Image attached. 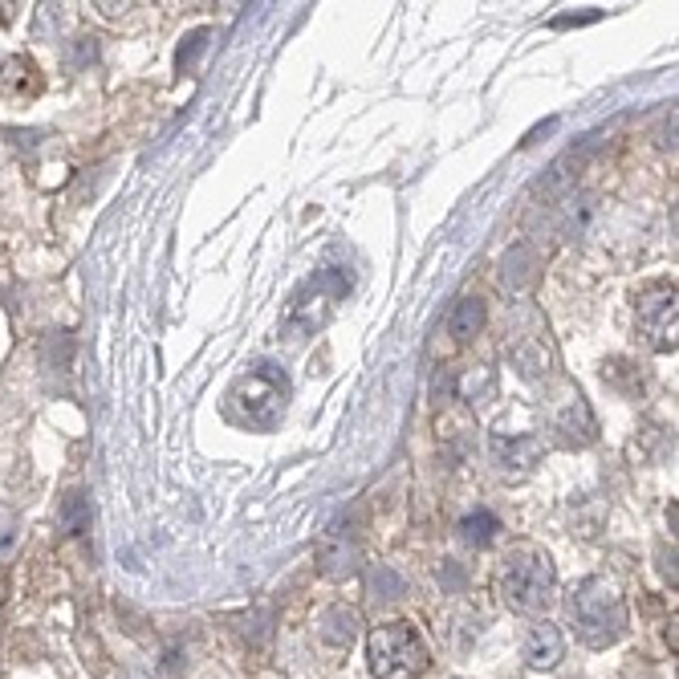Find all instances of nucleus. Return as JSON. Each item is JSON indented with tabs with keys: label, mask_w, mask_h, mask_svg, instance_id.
<instances>
[{
	"label": "nucleus",
	"mask_w": 679,
	"mask_h": 679,
	"mask_svg": "<svg viewBox=\"0 0 679 679\" xmlns=\"http://www.w3.org/2000/svg\"><path fill=\"white\" fill-rule=\"evenodd\" d=\"M635 326L651 350H675V285H651L639 297Z\"/></svg>",
	"instance_id": "nucleus-6"
},
{
	"label": "nucleus",
	"mask_w": 679,
	"mask_h": 679,
	"mask_svg": "<svg viewBox=\"0 0 679 679\" xmlns=\"http://www.w3.org/2000/svg\"><path fill=\"white\" fill-rule=\"evenodd\" d=\"M533 281H537V253L529 244H513L501 261V285L509 293H525V289H533Z\"/></svg>",
	"instance_id": "nucleus-10"
},
{
	"label": "nucleus",
	"mask_w": 679,
	"mask_h": 679,
	"mask_svg": "<svg viewBox=\"0 0 679 679\" xmlns=\"http://www.w3.org/2000/svg\"><path fill=\"white\" fill-rule=\"evenodd\" d=\"M0 90H9L13 98H33L41 90V74L29 57H9L5 66H0Z\"/></svg>",
	"instance_id": "nucleus-11"
},
{
	"label": "nucleus",
	"mask_w": 679,
	"mask_h": 679,
	"mask_svg": "<svg viewBox=\"0 0 679 679\" xmlns=\"http://www.w3.org/2000/svg\"><path fill=\"white\" fill-rule=\"evenodd\" d=\"M370 675L375 679H423L427 647L411 623H383L366 643Z\"/></svg>",
	"instance_id": "nucleus-3"
},
{
	"label": "nucleus",
	"mask_w": 679,
	"mask_h": 679,
	"mask_svg": "<svg viewBox=\"0 0 679 679\" xmlns=\"http://www.w3.org/2000/svg\"><path fill=\"white\" fill-rule=\"evenodd\" d=\"M480 326H484V305H480V297H460L456 310H452V334H456V342H468L472 334H480Z\"/></svg>",
	"instance_id": "nucleus-13"
},
{
	"label": "nucleus",
	"mask_w": 679,
	"mask_h": 679,
	"mask_svg": "<svg viewBox=\"0 0 679 679\" xmlns=\"http://www.w3.org/2000/svg\"><path fill=\"white\" fill-rule=\"evenodd\" d=\"M541 456H545V448H541L537 436H513V440L497 436V440H492V460H497L505 472H509V468H513V472H529Z\"/></svg>",
	"instance_id": "nucleus-9"
},
{
	"label": "nucleus",
	"mask_w": 679,
	"mask_h": 679,
	"mask_svg": "<svg viewBox=\"0 0 679 679\" xmlns=\"http://www.w3.org/2000/svg\"><path fill=\"white\" fill-rule=\"evenodd\" d=\"M330 647H350V639L358 635V614L350 606H330L322 614V631H318Z\"/></svg>",
	"instance_id": "nucleus-12"
},
{
	"label": "nucleus",
	"mask_w": 679,
	"mask_h": 679,
	"mask_svg": "<svg viewBox=\"0 0 679 679\" xmlns=\"http://www.w3.org/2000/svg\"><path fill=\"white\" fill-rule=\"evenodd\" d=\"M566 614L586 647H610L627 631V602L606 578H582L566 598Z\"/></svg>",
	"instance_id": "nucleus-1"
},
{
	"label": "nucleus",
	"mask_w": 679,
	"mask_h": 679,
	"mask_svg": "<svg viewBox=\"0 0 679 679\" xmlns=\"http://www.w3.org/2000/svg\"><path fill=\"white\" fill-rule=\"evenodd\" d=\"M497 586H501V598L521 610V614H537L553 602L558 594V574H553V562L537 549H517L505 558L501 574H497Z\"/></svg>",
	"instance_id": "nucleus-2"
},
{
	"label": "nucleus",
	"mask_w": 679,
	"mask_h": 679,
	"mask_svg": "<svg viewBox=\"0 0 679 679\" xmlns=\"http://www.w3.org/2000/svg\"><path fill=\"white\" fill-rule=\"evenodd\" d=\"M61 521H66L70 533H82V529H86L90 509H86V497H82V492H66V501H61Z\"/></svg>",
	"instance_id": "nucleus-17"
},
{
	"label": "nucleus",
	"mask_w": 679,
	"mask_h": 679,
	"mask_svg": "<svg viewBox=\"0 0 679 679\" xmlns=\"http://www.w3.org/2000/svg\"><path fill=\"white\" fill-rule=\"evenodd\" d=\"M553 423H558V431H562V440L570 444V448H586V444H594V436H598V423H594V415H590V407H586V399L574 391L570 399H566V407L553 415Z\"/></svg>",
	"instance_id": "nucleus-7"
},
{
	"label": "nucleus",
	"mask_w": 679,
	"mask_h": 679,
	"mask_svg": "<svg viewBox=\"0 0 679 679\" xmlns=\"http://www.w3.org/2000/svg\"><path fill=\"white\" fill-rule=\"evenodd\" d=\"M549 362H553V350H549L541 338H529V346H517V350H513V366L521 370L525 379H537V375H545V370H549Z\"/></svg>",
	"instance_id": "nucleus-14"
},
{
	"label": "nucleus",
	"mask_w": 679,
	"mask_h": 679,
	"mask_svg": "<svg viewBox=\"0 0 679 679\" xmlns=\"http://www.w3.org/2000/svg\"><path fill=\"white\" fill-rule=\"evenodd\" d=\"M497 529H501V521L492 517V513H484V509L460 521V533H464V541H468V545H488L492 537H497Z\"/></svg>",
	"instance_id": "nucleus-16"
},
{
	"label": "nucleus",
	"mask_w": 679,
	"mask_h": 679,
	"mask_svg": "<svg viewBox=\"0 0 679 679\" xmlns=\"http://www.w3.org/2000/svg\"><path fill=\"white\" fill-rule=\"evenodd\" d=\"M492 391H497V375H492L488 366H476L460 379V399H468V403H484V399H492Z\"/></svg>",
	"instance_id": "nucleus-15"
},
{
	"label": "nucleus",
	"mask_w": 679,
	"mask_h": 679,
	"mask_svg": "<svg viewBox=\"0 0 679 679\" xmlns=\"http://www.w3.org/2000/svg\"><path fill=\"white\" fill-rule=\"evenodd\" d=\"M350 289V273H342V269H322L310 285H305L293 301H289V310H285V330L293 334V338H301V334H314L326 318H330V310L338 305V297Z\"/></svg>",
	"instance_id": "nucleus-5"
},
{
	"label": "nucleus",
	"mask_w": 679,
	"mask_h": 679,
	"mask_svg": "<svg viewBox=\"0 0 679 679\" xmlns=\"http://www.w3.org/2000/svg\"><path fill=\"white\" fill-rule=\"evenodd\" d=\"M525 659H529V667H537V671L558 667V663L566 659V639H562V631L553 627V623H533L529 635H525Z\"/></svg>",
	"instance_id": "nucleus-8"
},
{
	"label": "nucleus",
	"mask_w": 679,
	"mask_h": 679,
	"mask_svg": "<svg viewBox=\"0 0 679 679\" xmlns=\"http://www.w3.org/2000/svg\"><path fill=\"white\" fill-rule=\"evenodd\" d=\"M13 545H17V533H13V529H0V562H5L9 553H13Z\"/></svg>",
	"instance_id": "nucleus-19"
},
{
	"label": "nucleus",
	"mask_w": 679,
	"mask_h": 679,
	"mask_svg": "<svg viewBox=\"0 0 679 679\" xmlns=\"http://www.w3.org/2000/svg\"><path fill=\"white\" fill-rule=\"evenodd\" d=\"M285 403H289V375L273 362L249 366V375H240L232 387V407L253 427H273L285 415Z\"/></svg>",
	"instance_id": "nucleus-4"
},
{
	"label": "nucleus",
	"mask_w": 679,
	"mask_h": 679,
	"mask_svg": "<svg viewBox=\"0 0 679 679\" xmlns=\"http://www.w3.org/2000/svg\"><path fill=\"white\" fill-rule=\"evenodd\" d=\"M370 590H375V598H399L403 594V578L387 566H379L375 574H370Z\"/></svg>",
	"instance_id": "nucleus-18"
}]
</instances>
